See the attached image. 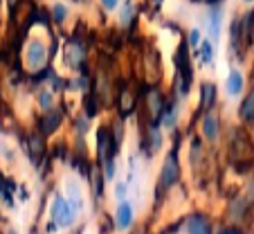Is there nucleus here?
<instances>
[{
  "mask_svg": "<svg viewBox=\"0 0 254 234\" xmlns=\"http://www.w3.org/2000/svg\"><path fill=\"white\" fill-rule=\"evenodd\" d=\"M27 61L32 63L34 68H39V66H43V63H45V48L39 43V41L29 45V50H27Z\"/></svg>",
  "mask_w": 254,
  "mask_h": 234,
  "instance_id": "nucleus-6",
  "label": "nucleus"
},
{
  "mask_svg": "<svg viewBox=\"0 0 254 234\" xmlns=\"http://www.w3.org/2000/svg\"><path fill=\"white\" fill-rule=\"evenodd\" d=\"M133 223V207L130 203H120L117 207V228H128Z\"/></svg>",
  "mask_w": 254,
  "mask_h": 234,
  "instance_id": "nucleus-7",
  "label": "nucleus"
},
{
  "mask_svg": "<svg viewBox=\"0 0 254 234\" xmlns=\"http://www.w3.org/2000/svg\"><path fill=\"white\" fill-rule=\"evenodd\" d=\"M120 106H122V115H128L130 110H133V97H130V92H128V90L122 92V101H120Z\"/></svg>",
  "mask_w": 254,
  "mask_h": 234,
  "instance_id": "nucleus-15",
  "label": "nucleus"
},
{
  "mask_svg": "<svg viewBox=\"0 0 254 234\" xmlns=\"http://www.w3.org/2000/svg\"><path fill=\"white\" fill-rule=\"evenodd\" d=\"M193 2H198V0H193Z\"/></svg>",
  "mask_w": 254,
  "mask_h": 234,
  "instance_id": "nucleus-30",
  "label": "nucleus"
},
{
  "mask_svg": "<svg viewBox=\"0 0 254 234\" xmlns=\"http://www.w3.org/2000/svg\"><path fill=\"white\" fill-rule=\"evenodd\" d=\"M97 142H99V160H101V164H106L108 160H111V156L117 151V147H115V142H113V135H111V131L108 129H99V133H97Z\"/></svg>",
  "mask_w": 254,
  "mask_h": 234,
  "instance_id": "nucleus-2",
  "label": "nucleus"
},
{
  "mask_svg": "<svg viewBox=\"0 0 254 234\" xmlns=\"http://www.w3.org/2000/svg\"><path fill=\"white\" fill-rule=\"evenodd\" d=\"M54 18H57L59 23H61V20H65V7H63V5L54 7Z\"/></svg>",
  "mask_w": 254,
  "mask_h": 234,
  "instance_id": "nucleus-18",
  "label": "nucleus"
},
{
  "mask_svg": "<svg viewBox=\"0 0 254 234\" xmlns=\"http://www.w3.org/2000/svg\"><path fill=\"white\" fill-rule=\"evenodd\" d=\"M241 117H243L245 122L254 120V90L250 92V95L243 99V104H241Z\"/></svg>",
  "mask_w": 254,
  "mask_h": 234,
  "instance_id": "nucleus-11",
  "label": "nucleus"
},
{
  "mask_svg": "<svg viewBox=\"0 0 254 234\" xmlns=\"http://www.w3.org/2000/svg\"><path fill=\"white\" fill-rule=\"evenodd\" d=\"M67 54H70V57H67V63H70L72 68H79V63H81V59H83V50L74 43L67 48Z\"/></svg>",
  "mask_w": 254,
  "mask_h": 234,
  "instance_id": "nucleus-13",
  "label": "nucleus"
},
{
  "mask_svg": "<svg viewBox=\"0 0 254 234\" xmlns=\"http://www.w3.org/2000/svg\"><path fill=\"white\" fill-rule=\"evenodd\" d=\"M9 234H16V232H9Z\"/></svg>",
  "mask_w": 254,
  "mask_h": 234,
  "instance_id": "nucleus-29",
  "label": "nucleus"
},
{
  "mask_svg": "<svg viewBox=\"0 0 254 234\" xmlns=\"http://www.w3.org/2000/svg\"><path fill=\"white\" fill-rule=\"evenodd\" d=\"M25 147L29 149V156H32L34 164H41L43 153H45V144H43V140H41V135H32V138L27 140V144H25Z\"/></svg>",
  "mask_w": 254,
  "mask_h": 234,
  "instance_id": "nucleus-5",
  "label": "nucleus"
},
{
  "mask_svg": "<svg viewBox=\"0 0 254 234\" xmlns=\"http://www.w3.org/2000/svg\"><path fill=\"white\" fill-rule=\"evenodd\" d=\"M202 61H211V45L209 43L202 45Z\"/></svg>",
  "mask_w": 254,
  "mask_h": 234,
  "instance_id": "nucleus-20",
  "label": "nucleus"
},
{
  "mask_svg": "<svg viewBox=\"0 0 254 234\" xmlns=\"http://www.w3.org/2000/svg\"><path fill=\"white\" fill-rule=\"evenodd\" d=\"M189 36H191V38H189V41H191L193 45H198V41H200V34H198V29H193V32L189 34Z\"/></svg>",
  "mask_w": 254,
  "mask_h": 234,
  "instance_id": "nucleus-23",
  "label": "nucleus"
},
{
  "mask_svg": "<svg viewBox=\"0 0 254 234\" xmlns=\"http://www.w3.org/2000/svg\"><path fill=\"white\" fill-rule=\"evenodd\" d=\"M205 2H209V5H214V2H218V0H205Z\"/></svg>",
  "mask_w": 254,
  "mask_h": 234,
  "instance_id": "nucleus-27",
  "label": "nucleus"
},
{
  "mask_svg": "<svg viewBox=\"0 0 254 234\" xmlns=\"http://www.w3.org/2000/svg\"><path fill=\"white\" fill-rule=\"evenodd\" d=\"M130 16H133V5H130V2H128V5L124 7V11H122V18H124V23H128V20H130Z\"/></svg>",
  "mask_w": 254,
  "mask_h": 234,
  "instance_id": "nucleus-19",
  "label": "nucleus"
},
{
  "mask_svg": "<svg viewBox=\"0 0 254 234\" xmlns=\"http://www.w3.org/2000/svg\"><path fill=\"white\" fill-rule=\"evenodd\" d=\"M52 221H57L59 225H70L72 223V212L70 207L65 205L61 196H54V203H52Z\"/></svg>",
  "mask_w": 254,
  "mask_h": 234,
  "instance_id": "nucleus-3",
  "label": "nucleus"
},
{
  "mask_svg": "<svg viewBox=\"0 0 254 234\" xmlns=\"http://www.w3.org/2000/svg\"><path fill=\"white\" fill-rule=\"evenodd\" d=\"M101 5H104L106 9H115V7H117V0H101Z\"/></svg>",
  "mask_w": 254,
  "mask_h": 234,
  "instance_id": "nucleus-22",
  "label": "nucleus"
},
{
  "mask_svg": "<svg viewBox=\"0 0 254 234\" xmlns=\"http://www.w3.org/2000/svg\"><path fill=\"white\" fill-rule=\"evenodd\" d=\"M86 115L88 117H95L97 115V101H95V95H90L86 99Z\"/></svg>",
  "mask_w": 254,
  "mask_h": 234,
  "instance_id": "nucleus-16",
  "label": "nucleus"
},
{
  "mask_svg": "<svg viewBox=\"0 0 254 234\" xmlns=\"http://www.w3.org/2000/svg\"><path fill=\"white\" fill-rule=\"evenodd\" d=\"M173 120H176V104H167L162 108V115H160V122H162L164 126H171L173 124Z\"/></svg>",
  "mask_w": 254,
  "mask_h": 234,
  "instance_id": "nucleus-14",
  "label": "nucleus"
},
{
  "mask_svg": "<svg viewBox=\"0 0 254 234\" xmlns=\"http://www.w3.org/2000/svg\"><path fill=\"white\" fill-rule=\"evenodd\" d=\"M243 90V75L239 70H232L230 79H227V92L230 95H239Z\"/></svg>",
  "mask_w": 254,
  "mask_h": 234,
  "instance_id": "nucleus-10",
  "label": "nucleus"
},
{
  "mask_svg": "<svg viewBox=\"0 0 254 234\" xmlns=\"http://www.w3.org/2000/svg\"><path fill=\"white\" fill-rule=\"evenodd\" d=\"M218 234H241L239 230H234V228H227V230H221Z\"/></svg>",
  "mask_w": 254,
  "mask_h": 234,
  "instance_id": "nucleus-25",
  "label": "nucleus"
},
{
  "mask_svg": "<svg viewBox=\"0 0 254 234\" xmlns=\"http://www.w3.org/2000/svg\"><path fill=\"white\" fill-rule=\"evenodd\" d=\"M202 131H205V135L209 140H214L216 135H218V117L211 113L205 115V120H202Z\"/></svg>",
  "mask_w": 254,
  "mask_h": 234,
  "instance_id": "nucleus-9",
  "label": "nucleus"
},
{
  "mask_svg": "<svg viewBox=\"0 0 254 234\" xmlns=\"http://www.w3.org/2000/svg\"><path fill=\"white\" fill-rule=\"evenodd\" d=\"M187 234H211V228H209V223H207L205 216H200V214L189 216Z\"/></svg>",
  "mask_w": 254,
  "mask_h": 234,
  "instance_id": "nucleus-4",
  "label": "nucleus"
},
{
  "mask_svg": "<svg viewBox=\"0 0 254 234\" xmlns=\"http://www.w3.org/2000/svg\"><path fill=\"white\" fill-rule=\"evenodd\" d=\"M216 104V88L211 86V83H205L200 90V106L202 110H209L211 106Z\"/></svg>",
  "mask_w": 254,
  "mask_h": 234,
  "instance_id": "nucleus-8",
  "label": "nucleus"
},
{
  "mask_svg": "<svg viewBox=\"0 0 254 234\" xmlns=\"http://www.w3.org/2000/svg\"><path fill=\"white\" fill-rule=\"evenodd\" d=\"M178 178H180V167H178V153H176V149H173V151H169L167 160H164L160 180H162L164 187H171V185H176Z\"/></svg>",
  "mask_w": 254,
  "mask_h": 234,
  "instance_id": "nucleus-1",
  "label": "nucleus"
},
{
  "mask_svg": "<svg viewBox=\"0 0 254 234\" xmlns=\"http://www.w3.org/2000/svg\"><path fill=\"white\" fill-rule=\"evenodd\" d=\"M41 106H43V108H48V106H50V95H48V92H45V95H41Z\"/></svg>",
  "mask_w": 254,
  "mask_h": 234,
  "instance_id": "nucleus-24",
  "label": "nucleus"
},
{
  "mask_svg": "<svg viewBox=\"0 0 254 234\" xmlns=\"http://www.w3.org/2000/svg\"><path fill=\"white\" fill-rule=\"evenodd\" d=\"M59 120H61V115L59 113H50L48 117L41 120V131H43V133H52V131L59 126Z\"/></svg>",
  "mask_w": 254,
  "mask_h": 234,
  "instance_id": "nucleus-12",
  "label": "nucleus"
},
{
  "mask_svg": "<svg viewBox=\"0 0 254 234\" xmlns=\"http://www.w3.org/2000/svg\"><path fill=\"white\" fill-rule=\"evenodd\" d=\"M211 36H218V27H221V20H218V14L211 16Z\"/></svg>",
  "mask_w": 254,
  "mask_h": 234,
  "instance_id": "nucleus-17",
  "label": "nucleus"
},
{
  "mask_svg": "<svg viewBox=\"0 0 254 234\" xmlns=\"http://www.w3.org/2000/svg\"><path fill=\"white\" fill-rule=\"evenodd\" d=\"M101 180H104V178L99 176V171H95V189H97V196H101Z\"/></svg>",
  "mask_w": 254,
  "mask_h": 234,
  "instance_id": "nucleus-21",
  "label": "nucleus"
},
{
  "mask_svg": "<svg viewBox=\"0 0 254 234\" xmlns=\"http://www.w3.org/2000/svg\"><path fill=\"white\" fill-rule=\"evenodd\" d=\"M124 189H126V185H120V187H117V196H122V194H124Z\"/></svg>",
  "mask_w": 254,
  "mask_h": 234,
  "instance_id": "nucleus-26",
  "label": "nucleus"
},
{
  "mask_svg": "<svg viewBox=\"0 0 254 234\" xmlns=\"http://www.w3.org/2000/svg\"><path fill=\"white\" fill-rule=\"evenodd\" d=\"M245 2H252V0H245Z\"/></svg>",
  "mask_w": 254,
  "mask_h": 234,
  "instance_id": "nucleus-28",
  "label": "nucleus"
}]
</instances>
